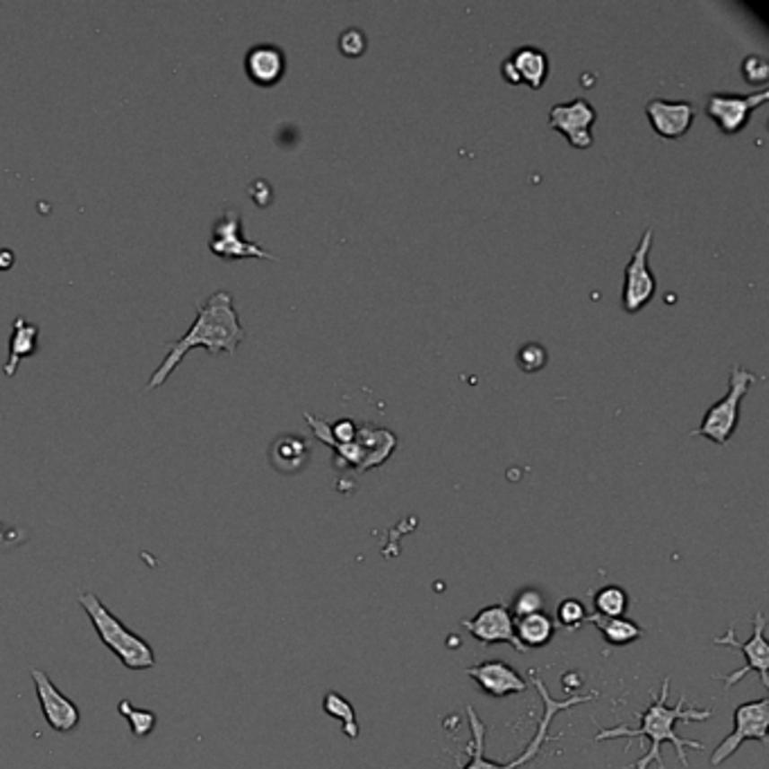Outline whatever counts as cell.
I'll use <instances>...</instances> for the list:
<instances>
[{
  "instance_id": "6da1fadb",
  "label": "cell",
  "mask_w": 769,
  "mask_h": 769,
  "mask_svg": "<svg viewBox=\"0 0 769 769\" xmlns=\"http://www.w3.org/2000/svg\"><path fill=\"white\" fill-rule=\"evenodd\" d=\"M668 691H670V677L663 679L661 693L652 695V704H650L643 713H639V720H641L639 727L632 729L627 727V724H618V727L603 729L600 733H596V740L603 742V740H616V738H627L630 742L625 745V749H630L632 740H636V738H645V740L650 742L648 751H645V756H641L636 763L630 765L632 769H648L650 765H657L659 769H666L661 747L666 745V742H670L677 751V758L681 760L684 767H688L691 763H688L686 749L704 751V745L697 740H688V738L679 736V733L675 731L677 724L704 722V720H709L711 715H713V709H688L686 695H681L675 706H668Z\"/></svg>"
},
{
  "instance_id": "7a4b0ae2",
  "label": "cell",
  "mask_w": 769,
  "mask_h": 769,
  "mask_svg": "<svg viewBox=\"0 0 769 769\" xmlns=\"http://www.w3.org/2000/svg\"><path fill=\"white\" fill-rule=\"evenodd\" d=\"M244 336L246 332L240 323V316H237L232 293L214 292L208 301L199 305L195 323L188 329V334H183L179 341L170 344L167 357L162 359V363L156 368L152 380L147 381V390H153L165 384L167 377L177 371L183 357L195 348H205L210 354H232L240 348Z\"/></svg>"
},
{
  "instance_id": "3957f363",
  "label": "cell",
  "mask_w": 769,
  "mask_h": 769,
  "mask_svg": "<svg viewBox=\"0 0 769 769\" xmlns=\"http://www.w3.org/2000/svg\"><path fill=\"white\" fill-rule=\"evenodd\" d=\"M530 677H533V686L537 688L539 697H542V718H539L537 729H535L533 738H530V742L526 745V749L521 751L517 758L508 760V763H496V760H490L485 756V724H483V720L478 718V713L474 711V706H468V720H469V729H472V742L468 745V754H469V763L468 765H460L459 760L456 763L460 765V769H520L524 767L526 763H530V760H535L539 756V751H542V747L546 745L548 736H551V727H553V720H555L557 713H564V711L573 709V706L580 704H587V702H593L598 697V693H589V695H571L566 697V700H555V697L551 695V691L546 688V684H544L542 679L537 677V672L530 670Z\"/></svg>"
},
{
  "instance_id": "277c9868",
  "label": "cell",
  "mask_w": 769,
  "mask_h": 769,
  "mask_svg": "<svg viewBox=\"0 0 769 769\" xmlns=\"http://www.w3.org/2000/svg\"><path fill=\"white\" fill-rule=\"evenodd\" d=\"M77 603L82 605L89 621L93 623V630L98 632L100 641L120 659L122 666L134 672L152 670L156 666V654H153L152 645L143 636L135 634L134 630H129L120 618L113 616L107 605L93 591H79Z\"/></svg>"
},
{
  "instance_id": "5b68a950",
  "label": "cell",
  "mask_w": 769,
  "mask_h": 769,
  "mask_svg": "<svg viewBox=\"0 0 769 769\" xmlns=\"http://www.w3.org/2000/svg\"><path fill=\"white\" fill-rule=\"evenodd\" d=\"M758 381L754 372L745 371L742 366L731 368V377H729V390L722 399L713 404L709 411L702 417V424L693 429V436L709 438L715 445H727L729 438L736 433L738 417H740V404L745 395L749 393L751 386Z\"/></svg>"
},
{
  "instance_id": "8992f818",
  "label": "cell",
  "mask_w": 769,
  "mask_h": 769,
  "mask_svg": "<svg viewBox=\"0 0 769 769\" xmlns=\"http://www.w3.org/2000/svg\"><path fill=\"white\" fill-rule=\"evenodd\" d=\"M715 645H722V648H733L740 650L742 657H745V666L738 668V670L729 672V675H720L715 679H720L724 684V691H731L736 684H740L749 672H756L765 688H769V645L765 641V614L758 612L754 616V632L747 641H738L736 627L729 625L727 634L718 636L713 641Z\"/></svg>"
},
{
  "instance_id": "52a82bcc",
  "label": "cell",
  "mask_w": 769,
  "mask_h": 769,
  "mask_svg": "<svg viewBox=\"0 0 769 769\" xmlns=\"http://www.w3.org/2000/svg\"><path fill=\"white\" fill-rule=\"evenodd\" d=\"M769 700L767 697H760V700L745 702L736 709L733 713V731L715 747V751L711 754V765L720 767L722 763H727L738 749H740L742 742L747 740H758L760 745H769Z\"/></svg>"
},
{
  "instance_id": "ba28073f",
  "label": "cell",
  "mask_w": 769,
  "mask_h": 769,
  "mask_svg": "<svg viewBox=\"0 0 769 769\" xmlns=\"http://www.w3.org/2000/svg\"><path fill=\"white\" fill-rule=\"evenodd\" d=\"M208 246L217 258H223V260H246V258L275 260L269 250L241 235V214L240 210L231 208V205L223 208V213L214 222Z\"/></svg>"
},
{
  "instance_id": "9c48e42d",
  "label": "cell",
  "mask_w": 769,
  "mask_h": 769,
  "mask_svg": "<svg viewBox=\"0 0 769 769\" xmlns=\"http://www.w3.org/2000/svg\"><path fill=\"white\" fill-rule=\"evenodd\" d=\"M650 246H652V228L641 235L639 246L632 253L630 262L625 267V280H623V307L625 311L634 314V311L643 310L657 293V278L652 275L648 265Z\"/></svg>"
},
{
  "instance_id": "30bf717a",
  "label": "cell",
  "mask_w": 769,
  "mask_h": 769,
  "mask_svg": "<svg viewBox=\"0 0 769 769\" xmlns=\"http://www.w3.org/2000/svg\"><path fill=\"white\" fill-rule=\"evenodd\" d=\"M30 677H32L34 688H37V700L48 727L57 733L74 731L79 720H82L77 704L70 702L68 697L52 684L50 675H48L46 670H41V668H32Z\"/></svg>"
},
{
  "instance_id": "8fae6325",
  "label": "cell",
  "mask_w": 769,
  "mask_h": 769,
  "mask_svg": "<svg viewBox=\"0 0 769 769\" xmlns=\"http://www.w3.org/2000/svg\"><path fill=\"white\" fill-rule=\"evenodd\" d=\"M596 109L587 98H573L571 102L553 104L548 111V125L564 134L573 147L587 149L593 144V125H596Z\"/></svg>"
},
{
  "instance_id": "7c38bea8",
  "label": "cell",
  "mask_w": 769,
  "mask_h": 769,
  "mask_svg": "<svg viewBox=\"0 0 769 769\" xmlns=\"http://www.w3.org/2000/svg\"><path fill=\"white\" fill-rule=\"evenodd\" d=\"M463 627L481 645L508 643L510 648H515L517 652H526L524 645L520 643V639H517L515 634V618L510 614L508 605H487L485 609L476 612L472 618H465Z\"/></svg>"
},
{
  "instance_id": "4fadbf2b",
  "label": "cell",
  "mask_w": 769,
  "mask_h": 769,
  "mask_svg": "<svg viewBox=\"0 0 769 769\" xmlns=\"http://www.w3.org/2000/svg\"><path fill=\"white\" fill-rule=\"evenodd\" d=\"M767 98L769 91L765 89L749 95L713 93L706 100V113H709L711 120L720 127V131H724V134H738V131H742V127L747 125L751 113H754L760 104L767 102Z\"/></svg>"
},
{
  "instance_id": "5bb4252c",
  "label": "cell",
  "mask_w": 769,
  "mask_h": 769,
  "mask_svg": "<svg viewBox=\"0 0 769 769\" xmlns=\"http://www.w3.org/2000/svg\"><path fill=\"white\" fill-rule=\"evenodd\" d=\"M645 116H648L654 134L675 140L688 134L693 118H695V109L688 100L652 98L645 104Z\"/></svg>"
},
{
  "instance_id": "9a60e30c",
  "label": "cell",
  "mask_w": 769,
  "mask_h": 769,
  "mask_svg": "<svg viewBox=\"0 0 769 769\" xmlns=\"http://www.w3.org/2000/svg\"><path fill=\"white\" fill-rule=\"evenodd\" d=\"M465 675L490 697H508L529 688V681L505 661L476 663V666L465 668Z\"/></svg>"
},
{
  "instance_id": "2e32d148",
  "label": "cell",
  "mask_w": 769,
  "mask_h": 769,
  "mask_svg": "<svg viewBox=\"0 0 769 769\" xmlns=\"http://www.w3.org/2000/svg\"><path fill=\"white\" fill-rule=\"evenodd\" d=\"M244 68L253 83H258V86H274V83H278L284 77L287 59H284V52L278 46L260 43V46H253L246 52Z\"/></svg>"
},
{
  "instance_id": "e0dca14e",
  "label": "cell",
  "mask_w": 769,
  "mask_h": 769,
  "mask_svg": "<svg viewBox=\"0 0 769 769\" xmlns=\"http://www.w3.org/2000/svg\"><path fill=\"white\" fill-rule=\"evenodd\" d=\"M310 442L296 433H280L269 447V463L280 474H298L310 460Z\"/></svg>"
},
{
  "instance_id": "ac0fdd59",
  "label": "cell",
  "mask_w": 769,
  "mask_h": 769,
  "mask_svg": "<svg viewBox=\"0 0 769 769\" xmlns=\"http://www.w3.org/2000/svg\"><path fill=\"white\" fill-rule=\"evenodd\" d=\"M508 59H510V64L515 66L521 83H529L530 89H535V91L542 89L544 82H546V77H548V70H551L548 57H546V52L542 50V48L521 46V48H517V50H512V55H510Z\"/></svg>"
},
{
  "instance_id": "d6986e66",
  "label": "cell",
  "mask_w": 769,
  "mask_h": 769,
  "mask_svg": "<svg viewBox=\"0 0 769 769\" xmlns=\"http://www.w3.org/2000/svg\"><path fill=\"white\" fill-rule=\"evenodd\" d=\"M515 634L520 643L524 645V650L544 648L555 636V621L544 612L529 614V616H521L515 621Z\"/></svg>"
},
{
  "instance_id": "ffe728a7",
  "label": "cell",
  "mask_w": 769,
  "mask_h": 769,
  "mask_svg": "<svg viewBox=\"0 0 769 769\" xmlns=\"http://www.w3.org/2000/svg\"><path fill=\"white\" fill-rule=\"evenodd\" d=\"M37 338L39 325L28 323L23 316H19V319L14 320V334H12L10 341V359H7V363L3 366V372H5L7 377H14L19 363L23 362L25 357L37 353Z\"/></svg>"
},
{
  "instance_id": "44dd1931",
  "label": "cell",
  "mask_w": 769,
  "mask_h": 769,
  "mask_svg": "<svg viewBox=\"0 0 769 769\" xmlns=\"http://www.w3.org/2000/svg\"><path fill=\"white\" fill-rule=\"evenodd\" d=\"M587 623H591L600 634H603L605 643L609 645H630L639 641L645 634L643 627L634 623L632 618H603L598 614H589Z\"/></svg>"
},
{
  "instance_id": "7402d4cb",
  "label": "cell",
  "mask_w": 769,
  "mask_h": 769,
  "mask_svg": "<svg viewBox=\"0 0 769 769\" xmlns=\"http://www.w3.org/2000/svg\"><path fill=\"white\" fill-rule=\"evenodd\" d=\"M593 607H596L598 616L621 618L625 616L627 607H630V596L618 584H607V587L598 589L593 593Z\"/></svg>"
},
{
  "instance_id": "603a6c76",
  "label": "cell",
  "mask_w": 769,
  "mask_h": 769,
  "mask_svg": "<svg viewBox=\"0 0 769 769\" xmlns=\"http://www.w3.org/2000/svg\"><path fill=\"white\" fill-rule=\"evenodd\" d=\"M323 711L329 715V718L338 720V722L344 724V733L350 738V740H357L359 738L357 711H354V706L350 704V702L345 700L341 693H336V691L325 693Z\"/></svg>"
},
{
  "instance_id": "cb8c5ba5",
  "label": "cell",
  "mask_w": 769,
  "mask_h": 769,
  "mask_svg": "<svg viewBox=\"0 0 769 769\" xmlns=\"http://www.w3.org/2000/svg\"><path fill=\"white\" fill-rule=\"evenodd\" d=\"M118 713L129 722L131 733H134L135 738L152 736L153 729H156V722H158L156 713L149 709H135L129 700L118 702Z\"/></svg>"
},
{
  "instance_id": "d4e9b609",
  "label": "cell",
  "mask_w": 769,
  "mask_h": 769,
  "mask_svg": "<svg viewBox=\"0 0 769 769\" xmlns=\"http://www.w3.org/2000/svg\"><path fill=\"white\" fill-rule=\"evenodd\" d=\"M587 607L580 603L578 598H564L560 605H557L555 621L560 623V627L564 630H580V627L587 623Z\"/></svg>"
},
{
  "instance_id": "484cf974",
  "label": "cell",
  "mask_w": 769,
  "mask_h": 769,
  "mask_svg": "<svg viewBox=\"0 0 769 769\" xmlns=\"http://www.w3.org/2000/svg\"><path fill=\"white\" fill-rule=\"evenodd\" d=\"M548 353L542 344L537 341H529L517 350V366L524 372H537L546 366Z\"/></svg>"
},
{
  "instance_id": "4316f807",
  "label": "cell",
  "mask_w": 769,
  "mask_h": 769,
  "mask_svg": "<svg viewBox=\"0 0 769 769\" xmlns=\"http://www.w3.org/2000/svg\"><path fill=\"white\" fill-rule=\"evenodd\" d=\"M542 609H544L542 591L529 587V589H521V591L517 593L515 600H512V607H510V614H512V618H521V616H529V614L542 612Z\"/></svg>"
},
{
  "instance_id": "83f0119b",
  "label": "cell",
  "mask_w": 769,
  "mask_h": 769,
  "mask_svg": "<svg viewBox=\"0 0 769 769\" xmlns=\"http://www.w3.org/2000/svg\"><path fill=\"white\" fill-rule=\"evenodd\" d=\"M366 34L359 28H348L341 32L338 37V50L344 52L345 57H362L366 52Z\"/></svg>"
},
{
  "instance_id": "f1b7e54d",
  "label": "cell",
  "mask_w": 769,
  "mask_h": 769,
  "mask_svg": "<svg viewBox=\"0 0 769 769\" xmlns=\"http://www.w3.org/2000/svg\"><path fill=\"white\" fill-rule=\"evenodd\" d=\"M742 74L749 83H765L769 79V64L763 55H749L742 61Z\"/></svg>"
},
{
  "instance_id": "f546056e",
  "label": "cell",
  "mask_w": 769,
  "mask_h": 769,
  "mask_svg": "<svg viewBox=\"0 0 769 769\" xmlns=\"http://www.w3.org/2000/svg\"><path fill=\"white\" fill-rule=\"evenodd\" d=\"M501 73H503V77H505V82H510V83H521V79H520V74H517V70H515V66L510 64V59H505L503 64H501Z\"/></svg>"
},
{
  "instance_id": "4dcf8cb0",
  "label": "cell",
  "mask_w": 769,
  "mask_h": 769,
  "mask_svg": "<svg viewBox=\"0 0 769 769\" xmlns=\"http://www.w3.org/2000/svg\"><path fill=\"white\" fill-rule=\"evenodd\" d=\"M12 262H14V255H12V250L10 249L0 250V269H10Z\"/></svg>"
}]
</instances>
